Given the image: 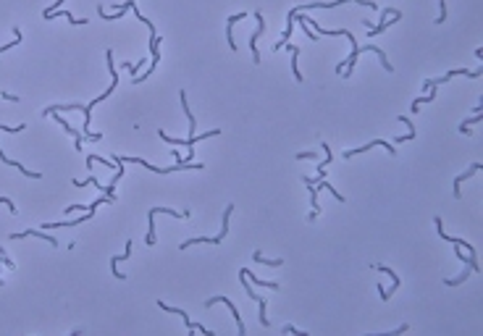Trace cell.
<instances>
[{
  "label": "cell",
  "mask_w": 483,
  "mask_h": 336,
  "mask_svg": "<svg viewBox=\"0 0 483 336\" xmlns=\"http://www.w3.org/2000/svg\"><path fill=\"white\" fill-rule=\"evenodd\" d=\"M0 100H8V102H21L19 95H11V92H0Z\"/></svg>",
  "instance_id": "cb8c5ba5"
},
{
  "label": "cell",
  "mask_w": 483,
  "mask_h": 336,
  "mask_svg": "<svg viewBox=\"0 0 483 336\" xmlns=\"http://www.w3.org/2000/svg\"><path fill=\"white\" fill-rule=\"evenodd\" d=\"M292 331H294L297 336H305V331H300V328H294V326H284V328H281V333H292Z\"/></svg>",
  "instance_id": "4316f807"
},
{
  "label": "cell",
  "mask_w": 483,
  "mask_h": 336,
  "mask_svg": "<svg viewBox=\"0 0 483 336\" xmlns=\"http://www.w3.org/2000/svg\"><path fill=\"white\" fill-rule=\"evenodd\" d=\"M310 158H315V153H297V160H310Z\"/></svg>",
  "instance_id": "f1b7e54d"
},
{
  "label": "cell",
  "mask_w": 483,
  "mask_h": 336,
  "mask_svg": "<svg viewBox=\"0 0 483 336\" xmlns=\"http://www.w3.org/2000/svg\"><path fill=\"white\" fill-rule=\"evenodd\" d=\"M105 63H108V68H110V87H108L105 92H102L100 97H95V100H92L89 105H84V108H82V113H84V129H82V134H84V140H89V142H97L100 137H102L100 132H89V110L95 108L97 102H102V100H105V97L110 95V92L116 89V84H118V74H116V66H113V53H110V50H105Z\"/></svg>",
  "instance_id": "6da1fadb"
},
{
  "label": "cell",
  "mask_w": 483,
  "mask_h": 336,
  "mask_svg": "<svg viewBox=\"0 0 483 336\" xmlns=\"http://www.w3.org/2000/svg\"><path fill=\"white\" fill-rule=\"evenodd\" d=\"M459 74H462V76H473V79H478V76L483 74V66L473 68V71H470V68H452V71H446L441 79H425V82H423L420 87H425V89H428V87H441V84H446L449 79H454V76H459Z\"/></svg>",
  "instance_id": "3957f363"
},
{
  "label": "cell",
  "mask_w": 483,
  "mask_h": 336,
  "mask_svg": "<svg viewBox=\"0 0 483 336\" xmlns=\"http://www.w3.org/2000/svg\"><path fill=\"white\" fill-rule=\"evenodd\" d=\"M24 237H40V239L48 242V245L58 247V239H55V237H48V234H42V231H34V229H29V231H14V234H11V239H24Z\"/></svg>",
  "instance_id": "30bf717a"
},
{
  "label": "cell",
  "mask_w": 483,
  "mask_h": 336,
  "mask_svg": "<svg viewBox=\"0 0 483 336\" xmlns=\"http://www.w3.org/2000/svg\"><path fill=\"white\" fill-rule=\"evenodd\" d=\"M431 92H428V95H425V97H415V100H412V113H415V110H420V105H423V102H431V100H436V87H428Z\"/></svg>",
  "instance_id": "ffe728a7"
},
{
  "label": "cell",
  "mask_w": 483,
  "mask_h": 336,
  "mask_svg": "<svg viewBox=\"0 0 483 336\" xmlns=\"http://www.w3.org/2000/svg\"><path fill=\"white\" fill-rule=\"evenodd\" d=\"M231 210H234V205L228 202L226 210H223V226H221V234H218V237H194V239L181 242L179 250H189L192 245H221V242L226 239V234H228V218H231Z\"/></svg>",
  "instance_id": "7a4b0ae2"
},
{
  "label": "cell",
  "mask_w": 483,
  "mask_h": 336,
  "mask_svg": "<svg viewBox=\"0 0 483 336\" xmlns=\"http://www.w3.org/2000/svg\"><path fill=\"white\" fill-rule=\"evenodd\" d=\"M378 271H381V273H389V276H392V279H394V284H399V276H397L392 268H386V265H378Z\"/></svg>",
  "instance_id": "d4e9b609"
},
{
  "label": "cell",
  "mask_w": 483,
  "mask_h": 336,
  "mask_svg": "<svg viewBox=\"0 0 483 336\" xmlns=\"http://www.w3.org/2000/svg\"><path fill=\"white\" fill-rule=\"evenodd\" d=\"M27 129V124H19V126H3V124H0V132H24ZM0 160H3V163H8L11 168H16V171H21V173H24V176H29V179H40V173H34V171H29V168H24V166H21V163H16V160H11V158H6L3 155V150H0Z\"/></svg>",
  "instance_id": "5b68a950"
},
{
  "label": "cell",
  "mask_w": 483,
  "mask_h": 336,
  "mask_svg": "<svg viewBox=\"0 0 483 336\" xmlns=\"http://www.w3.org/2000/svg\"><path fill=\"white\" fill-rule=\"evenodd\" d=\"M255 21H258V29H255V34H252V37H250V50H252V63H260L258 40H260V34L266 32V21H263V14H260V11H255Z\"/></svg>",
  "instance_id": "8992f818"
},
{
  "label": "cell",
  "mask_w": 483,
  "mask_h": 336,
  "mask_svg": "<svg viewBox=\"0 0 483 336\" xmlns=\"http://www.w3.org/2000/svg\"><path fill=\"white\" fill-rule=\"evenodd\" d=\"M241 19H247V14H234V16H228V19H226V42H228V48H231V50H236L234 37H231V29H234L236 21H241Z\"/></svg>",
  "instance_id": "7c38bea8"
},
{
  "label": "cell",
  "mask_w": 483,
  "mask_h": 336,
  "mask_svg": "<svg viewBox=\"0 0 483 336\" xmlns=\"http://www.w3.org/2000/svg\"><path fill=\"white\" fill-rule=\"evenodd\" d=\"M397 21H402V14H399V11H394V14H392V21H381L378 27H371V29H368V34H371V37H376V34H381L384 29H389L392 24H397Z\"/></svg>",
  "instance_id": "5bb4252c"
},
{
  "label": "cell",
  "mask_w": 483,
  "mask_h": 336,
  "mask_svg": "<svg viewBox=\"0 0 483 336\" xmlns=\"http://www.w3.org/2000/svg\"><path fill=\"white\" fill-rule=\"evenodd\" d=\"M467 271H462V276H457V279H444V284L446 286H459V284H462V281H467Z\"/></svg>",
  "instance_id": "7402d4cb"
},
{
  "label": "cell",
  "mask_w": 483,
  "mask_h": 336,
  "mask_svg": "<svg viewBox=\"0 0 483 336\" xmlns=\"http://www.w3.org/2000/svg\"><path fill=\"white\" fill-rule=\"evenodd\" d=\"M63 3H66V0H55V3H53L50 8H45V14H42V16H50V14H55V11H58Z\"/></svg>",
  "instance_id": "603a6c76"
},
{
  "label": "cell",
  "mask_w": 483,
  "mask_h": 336,
  "mask_svg": "<svg viewBox=\"0 0 483 336\" xmlns=\"http://www.w3.org/2000/svg\"><path fill=\"white\" fill-rule=\"evenodd\" d=\"M439 3H441V14H439V19H436V24H444L446 21V8H444V0H439Z\"/></svg>",
  "instance_id": "83f0119b"
},
{
  "label": "cell",
  "mask_w": 483,
  "mask_h": 336,
  "mask_svg": "<svg viewBox=\"0 0 483 336\" xmlns=\"http://www.w3.org/2000/svg\"><path fill=\"white\" fill-rule=\"evenodd\" d=\"M480 168H483L480 163H473V166H470V168L462 173V176H457V179H454V197H457V200H459V197H462V192H459V187H462V181H465V179H470V176H473V173H478Z\"/></svg>",
  "instance_id": "4fadbf2b"
},
{
  "label": "cell",
  "mask_w": 483,
  "mask_h": 336,
  "mask_svg": "<svg viewBox=\"0 0 483 336\" xmlns=\"http://www.w3.org/2000/svg\"><path fill=\"white\" fill-rule=\"evenodd\" d=\"M50 116H53V119H55V121H58V126H63V132H66V134H71V137H74V140H76V153H84V147H82V132H76V129H74V126H71V124H68V121L63 119V116L58 113V110H53Z\"/></svg>",
  "instance_id": "9c48e42d"
},
{
  "label": "cell",
  "mask_w": 483,
  "mask_h": 336,
  "mask_svg": "<svg viewBox=\"0 0 483 336\" xmlns=\"http://www.w3.org/2000/svg\"><path fill=\"white\" fill-rule=\"evenodd\" d=\"M241 273H245V276H247V279H252V284H258V286H266V289H273V292H276V289H279V284H276V281H263V279H258V276H255V273H252L250 268H241Z\"/></svg>",
  "instance_id": "e0dca14e"
},
{
  "label": "cell",
  "mask_w": 483,
  "mask_h": 336,
  "mask_svg": "<svg viewBox=\"0 0 483 336\" xmlns=\"http://www.w3.org/2000/svg\"><path fill=\"white\" fill-rule=\"evenodd\" d=\"M158 305L163 307V310H168V312H174V315H181V318H184V323H187V328H189V331H200V333H205V336H215L210 328L200 326V323H192V320H189V315H187V312H184V310H179V307H168L166 302H158Z\"/></svg>",
  "instance_id": "52a82bcc"
},
{
  "label": "cell",
  "mask_w": 483,
  "mask_h": 336,
  "mask_svg": "<svg viewBox=\"0 0 483 336\" xmlns=\"http://www.w3.org/2000/svg\"><path fill=\"white\" fill-rule=\"evenodd\" d=\"M252 260H255V263H263V265H273V268H279V265L284 263L281 258H273V260H271V258H263V252H260V250L252 252Z\"/></svg>",
  "instance_id": "ac0fdd59"
},
{
  "label": "cell",
  "mask_w": 483,
  "mask_h": 336,
  "mask_svg": "<svg viewBox=\"0 0 483 336\" xmlns=\"http://www.w3.org/2000/svg\"><path fill=\"white\" fill-rule=\"evenodd\" d=\"M160 134V140H166V142H171V145H181V147H189V153H192V145L194 142H200V140H210V137H218L221 134V129H210V132H205V134H192L189 140H176V137H168L163 129L158 132ZM187 163H192V160L187 158Z\"/></svg>",
  "instance_id": "277c9868"
},
{
  "label": "cell",
  "mask_w": 483,
  "mask_h": 336,
  "mask_svg": "<svg viewBox=\"0 0 483 336\" xmlns=\"http://www.w3.org/2000/svg\"><path fill=\"white\" fill-rule=\"evenodd\" d=\"M0 202H3V205L8 207V210H11V213H14V215L19 213V210H16V205H14V202H11V200H8V197H0Z\"/></svg>",
  "instance_id": "484cf974"
},
{
  "label": "cell",
  "mask_w": 483,
  "mask_h": 336,
  "mask_svg": "<svg viewBox=\"0 0 483 336\" xmlns=\"http://www.w3.org/2000/svg\"><path fill=\"white\" fill-rule=\"evenodd\" d=\"M21 42H24V37H21V29H19V27H14V42L0 45V53H6V50H11V48H16V45H21Z\"/></svg>",
  "instance_id": "44dd1931"
},
{
  "label": "cell",
  "mask_w": 483,
  "mask_h": 336,
  "mask_svg": "<svg viewBox=\"0 0 483 336\" xmlns=\"http://www.w3.org/2000/svg\"><path fill=\"white\" fill-rule=\"evenodd\" d=\"M284 48L292 53V71H294V79H297V82H302V74H300V68H297V58H300V48H297V45H289V42H284Z\"/></svg>",
  "instance_id": "9a60e30c"
},
{
  "label": "cell",
  "mask_w": 483,
  "mask_h": 336,
  "mask_svg": "<svg viewBox=\"0 0 483 336\" xmlns=\"http://www.w3.org/2000/svg\"><path fill=\"white\" fill-rule=\"evenodd\" d=\"M371 147H386V150H389V153H392V155H397V147H392L389 142H368L365 147H354V150H347V153H344V158H354L357 153H365V150H371Z\"/></svg>",
  "instance_id": "8fae6325"
},
{
  "label": "cell",
  "mask_w": 483,
  "mask_h": 336,
  "mask_svg": "<svg viewBox=\"0 0 483 336\" xmlns=\"http://www.w3.org/2000/svg\"><path fill=\"white\" fill-rule=\"evenodd\" d=\"M181 105H184V113H187V119H189V134L194 132V126H197V121H194V116H192V110H189V102H187V92H181Z\"/></svg>",
  "instance_id": "d6986e66"
},
{
  "label": "cell",
  "mask_w": 483,
  "mask_h": 336,
  "mask_svg": "<svg viewBox=\"0 0 483 336\" xmlns=\"http://www.w3.org/2000/svg\"><path fill=\"white\" fill-rule=\"evenodd\" d=\"M129 255H132V242H126V252H124V255H118V258H113V260H110V273L116 276V279H124V273H118V271H116V265H118L121 260H129Z\"/></svg>",
  "instance_id": "2e32d148"
},
{
  "label": "cell",
  "mask_w": 483,
  "mask_h": 336,
  "mask_svg": "<svg viewBox=\"0 0 483 336\" xmlns=\"http://www.w3.org/2000/svg\"><path fill=\"white\" fill-rule=\"evenodd\" d=\"M215 302H226V305H228V310H231V315H234V320H236V328H239V336H245L247 331H245V323H241V315H239V310H236V305H234V302H231V299H228V297H223V294H221V297H210V299H208V302H205V305H208V307H213Z\"/></svg>",
  "instance_id": "ba28073f"
}]
</instances>
